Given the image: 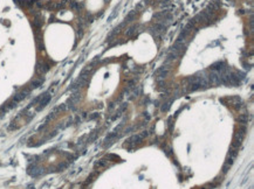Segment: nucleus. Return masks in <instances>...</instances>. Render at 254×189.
<instances>
[{"label":"nucleus","mask_w":254,"mask_h":189,"mask_svg":"<svg viewBox=\"0 0 254 189\" xmlns=\"http://www.w3.org/2000/svg\"><path fill=\"white\" fill-rule=\"evenodd\" d=\"M148 135V133L146 132H143V133H139V134H136V135H134V137H131L129 139V141L130 142H134V144H137V142H141L142 140L144 139V138Z\"/></svg>","instance_id":"nucleus-1"},{"label":"nucleus","mask_w":254,"mask_h":189,"mask_svg":"<svg viewBox=\"0 0 254 189\" xmlns=\"http://www.w3.org/2000/svg\"><path fill=\"white\" fill-rule=\"evenodd\" d=\"M225 68H226V67H225V64H224L223 62H217V63H214V64L212 65L211 69L213 70V71H217V72H218V71H223V70L225 69Z\"/></svg>","instance_id":"nucleus-2"},{"label":"nucleus","mask_w":254,"mask_h":189,"mask_svg":"<svg viewBox=\"0 0 254 189\" xmlns=\"http://www.w3.org/2000/svg\"><path fill=\"white\" fill-rule=\"evenodd\" d=\"M135 16H136V12L135 11L130 12V13L127 15V18H125V21H132V19H134Z\"/></svg>","instance_id":"nucleus-3"},{"label":"nucleus","mask_w":254,"mask_h":189,"mask_svg":"<svg viewBox=\"0 0 254 189\" xmlns=\"http://www.w3.org/2000/svg\"><path fill=\"white\" fill-rule=\"evenodd\" d=\"M136 32V27H130L129 29L127 30V35L128 36H132V34Z\"/></svg>","instance_id":"nucleus-4"}]
</instances>
